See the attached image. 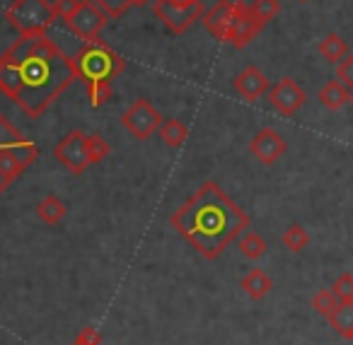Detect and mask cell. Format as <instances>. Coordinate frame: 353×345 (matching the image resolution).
I'll use <instances>...</instances> for the list:
<instances>
[{
	"instance_id": "1",
	"label": "cell",
	"mask_w": 353,
	"mask_h": 345,
	"mask_svg": "<svg viewBox=\"0 0 353 345\" xmlns=\"http://www.w3.org/2000/svg\"><path fill=\"white\" fill-rule=\"evenodd\" d=\"M8 54L17 68L15 104L30 118L44 116L51 104L78 80L73 59L46 34L20 36Z\"/></svg>"
},
{
	"instance_id": "2",
	"label": "cell",
	"mask_w": 353,
	"mask_h": 345,
	"mask_svg": "<svg viewBox=\"0 0 353 345\" xmlns=\"http://www.w3.org/2000/svg\"><path fill=\"white\" fill-rule=\"evenodd\" d=\"M170 224L206 261H216L242 237V232H247L250 218L216 181H206L176 213H172Z\"/></svg>"
},
{
	"instance_id": "3",
	"label": "cell",
	"mask_w": 353,
	"mask_h": 345,
	"mask_svg": "<svg viewBox=\"0 0 353 345\" xmlns=\"http://www.w3.org/2000/svg\"><path fill=\"white\" fill-rule=\"evenodd\" d=\"M73 65H75L78 80H83L85 85L99 83V80L114 83V80L123 73V68H126L121 56L109 44H104L102 39H94V41H90V44H85L83 49L73 56Z\"/></svg>"
},
{
	"instance_id": "4",
	"label": "cell",
	"mask_w": 353,
	"mask_h": 345,
	"mask_svg": "<svg viewBox=\"0 0 353 345\" xmlns=\"http://www.w3.org/2000/svg\"><path fill=\"white\" fill-rule=\"evenodd\" d=\"M6 20L20 36H41L56 22V12L49 0H15L8 6Z\"/></svg>"
},
{
	"instance_id": "5",
	"label": "cell",
	"mask_w": 353,
	"mask_h": 345,
	"mask_svg": "<svg viewBox=\"0 0 353 345\" xmlns=\"http://www.w3.org/2000/svg\"><path fill=\"white\" fill-rule=\"evenodd\" d=\"M162 121H165L162 114L157 112L148 99H136V102L121 114V126L126 128V133H131L136 140H148L152 133L160 131Z\"/></svg>"
},
{
	"instance_id": "6",
	"label": "cell",
	"mask_w": 353,
	"mask_h": 345,
	"mask_svg": "<svg viewBox=\"0 0 353 345\" xmlns=\"http://www.w3.org/2000/svg\"><path fill=\"white\" fill-rule=\"evenodd\" d=\"M65 25L83 44H90V41L99 39V32L107 25V15L94 6L92 0H80L78 10L65 20Z\"/></svg>"
},
{
	"instance_id": "7",
	"label": "cell",
	"mask_w": 353,
	"mask_h": 345,
	"mask_svg": "<svg viewBox=\"0 0 353 345\" xmlns=\"http://www.w3.org/2000/svg\"><path fill=\"white\" fill-rule=\"evenodd\" d=\"M152 12H155V17L172 32V34H184L194 22L201 20L206 10H203L201 0H196L194 6H187V8L170 6L167 0H155V3H152Z\"/></svg>"
},
{
	"instance_id": "8",
	"label": "cell",
	"mask_w": 353,
	"mask_h": 345,
	"mask_svg": "<svg viewBox=\"0 0 353 345\" xmlns=\"http://www.w3.org/2000/svg\"><path fill=\"white\" fill-rule=\"evenodd\" d=\"M85 133L83 131H70L68 136H63L59 140V145L54 147V155L70 174H83L90 167L88 160V145H85Z\"/></svg>"
},
{
	"instance_id": "9",
	"label": "cell",
	"mask_w": 353,
	"mask_h": 345,
	"mask_svg": "<svg viewBox=\"0 0 353 345\" xmlns=\"http://www.w3.org/2000/svg\"><path fill=\"white\" fill-rule=\"evenodd\" d=\"M235 15H237V0H218L211 10L203 12L201 22L208 34H213L218 41L230 44V32H232Z\"/></svg>"
},
{
	"instance_id": "10",
	"label": "cell",
	"mask_w": 353,
	"mask_h": 345,
	"mask_svg": "<svg viewBox=\"0 0 353 345\" xmlns=\"http://www.w3.org/2000/svg\"><path fill=\"white\" fill-rule=\"evenodd\" d=\"M269 102L274 109L283 116H293L305 102H307V92L295 83L293 78H283L269 90Z\"/></svg>"
},
{
	"instance_id": "11",
	"label": "cell",
	"mask_w": 353,
	"mask_h": 345,
	"mask_svg": "<svg viewBox=\"0 0 353 345\" xmlns=\"http://www.w3.org/2000/svg\"><path fill=\"white\" fill-rule=\"evenodd\" d=\"M285 147L288 145H285L283 136L279 131H274V128H261L250 143V152L266 167L276 165L285 155Z\"/></svg>"
},
{
	"instance_id": "12",
	"label": "cell",
	"mask_w": 353,
	"mask_h": 345,
	"mask_svg": "<svg viewBox=\"0 0 353 345\" xmlns=\"http://www.w3.org/2000/svg\"><path fill=\"white\" fill-rule=\"evenodd\" d=\"M261 32V27L256 25V20L252 17L250 6L245 0H237V15L232 22V32H230V46L237 51H242L245 46H250V41L254 39Z\"/></svg>"
},
{
	"instance_id": "13",
	"label": "cell",
	"mask_w": 353,
	"mask_h": 345,
	"mask_svg": "<svg viewBox=\"0 0 353 345\" xmlns=\"http://www.w3.org/2000/svg\"><path fill=\"white\" fill-rule=\"evenodd\" d=\"M232 87H235V92L240 94L245 102H256V99L264 97L271 90L266 75L261 73L256 65H247V68L232 80Z\"/></svg>"
},
{
	"instance_id": "14",
	"label": "cell",
	"mask_w": 353,
	"mask_h": 345,
	"mask_svg": "<svg viewBox=\"0 0 353 345\" xmlns=\"http://www.w3.org/2000/svg\"><path fill=\"white\" fill-rule=\"evenodd\" d=\"M240 287L245 290V295L250 297V300L259 302L269 295L271 287H274V282H271V278L266 275L261 268H252V271L240 280Z\"/></svg>"
},
{
	"instance_id": "15",
	"label": "cell",
	"mask_w": 353,
	"mask_h": 345,
	"mask_svg": "<svg viewBox=\"0 0 353 345\" xmlns=\"http://www.w3.org/2000/svg\"><path fill=\"white\" fill-rule=\"evenodd\" d=\"M319 102H322V107L336 112V109L346 107V102H351V90L343 83H339V80H329V83L319 90Z\"/></svg>"
},
{
	"instance_id": "16",
	"label": "cell",
	"mask_w": 353,
	"mask_h": 345,
	"mask_svg": "<svg viewBox=\"0 0 353 345\" xmlns=\"http://www.w3.org/2000/svg\"><path fill=\"white\" fill-rule=\"evenodd\" d=\"M65 213H68L65 203L54 194L44 196V198L39 200V205H37V218H39L44 224H59L61 220L65 218Z\"/></svg>"
},
{
	"instance_id": "17",
	"label": "cell",
	"mask_w": 353,
	"mask_h": 345,
	"mask_svg": "<svg viewBox=\"0 0 353 345\" xmlns=\"http://www.w3.org/2000/svg\"><path fill=\"white\" fill-rule=\"evenodd\" d=\"M327 319H329V326H332L341 338L351 340V335H353V302H339L336 309H334Z\"/></svg>"
},
{
	"instance_id": "18",
	"label": "cell",
	"mask_w": 353,
	"mask_h": 345,
	"mask_svg": "<svg viewBox=\"0 0 353 345\" xmlns=\"http://www.w3.org/2000/svg\"><path fill=\"white\" fill-rule=\"evenodd\" d=\"M27 169V165L10 150L8 145L0 147V181H6V184H12L22 171Z\"/></svg>"
},
{
	"instance_id": "19",
	"label": "cell",
	"mask_w": 353,
	"mask_h": 345,
	"mask_svg": "<svg viewBox=\"0 0 353 345\" xmlns=\"http://www.w3.org/2000/svg\"><path fill=\"white\" fill-rule=\"evenodd\" d=\"M157 136L162 138V143H165L167 147H182L184 143H187L189 128L184 126L179 118H165L160 131H157Z\"/></svg>"
},
{
	"instance_id": "20",
	"label": "cell",
	"mask_w": 353,
	"mask_h": 345,
	"mask_svg": "<svg viewBox=\"0 0 353 345\" xmlns=\"http://www.w3.org/2000/svg\"><path fill=\"white\" fill-rule=\"evenodd\" d=\"M317 51H319V56H322L324 61H329V63H341L343 59L348 56V44L341 39L339 34H327L322 41H319V46H317Z\"/></svg>"
},
{
	"instance_id": "21",
	"label": "cell",
	"mask_w": 353,
	"mask_h": 345,
	"mask_svg": "<svg viewBox=\"0 0 353 345\" xmlns=\"http://www.w3.org/2000/svg\"><path fill=\"white\" fill-rule=\"evenodd\" d=\"M237 249H240L242 256L250 258V261H259L266 253V242H264V237L256 232H242V237L237 239Z\"/></svg>"
},
{
	"instance_id": "22",
	"label": "cell",
	"mask_w": 353,
	"mask_h": 345,
	"mask_svg": "<svg viewBox=\"0 0 353 345\" xmlns=\"http://www.w3.org/2000/svg\"><path fill=\"white\" fill-rule=\"evenodd\" d=\"M250 12H252V17L256 20V25L264 30L271 20H276V17H279L281 3H279V0H252Z\"/></svg>"
},
{
	"instance_id": "23",
	"label": "cell",
	"mask_w": 353,
	"mask_h": 345,
	"mask_svg": "<svg viewBox=\"0 0 353 345\" xmlns=\"http://www.w3.org/2000/svg\"><path fill=\"white\" fill-rule=\"evenodd\" d=\"M85 145H88L90 165H99V162L107 160L109 152H112V145L107 143V138L99 136V133H90V136L85 138Z\"/></svg>"
},
{
	"instance_id": "24",
	"label": "cell",
	"mask_w": 353,
	"mask_h": 345,
	"mask_svg": "<svg viewBox=\"0 0 353 345\" xmlns=\"http://www.w3.org/2000/svg\"><path fill=\"white\" fill-rule=\"evenodd\" d=\"M281 242H283V247L288 249V251L300 253L310 244V234H307V229H305L303 224H290V227H285Z\"/></svg>"
},
{
	"instance_id": "25",
	"label": "cell",
	"mask_w": 353,
	"mask_h": 345,
	"mask_svg": "<svg viewBox=\"0 0 353 345\" xmlns=\"http://www.w3.org/2000/svg\"><path fill=\"white\" fill-rule=\"evenodd\" d=\"M88 97H90V104L94 109L104 107V104L112 99V83L109 80H99V83H90L88 85Z\"/></svg>"
},
{
	"instance_id": "26",
	"label": "cell",
	"mask_w": 353,
	"mask_h": 345,
	"mask_svg": "<svg viewBox=\"0 0 353 345\" xmlns=\"http://www.w3.org/2000/svg\"><path fill=\"white\" fill-rule=\"evenodd\" d=\"M92 3L107 15V20H119L133 6V0H92Z\"/></svg>"
},
{
	"instance_id": "27",
	"label": "cell",
	"mask_w": 353,
	"mask_h": 345,
	"mask_svg": "<svg viewBox=\"0 0 353 345\" xmlns=\"http://www.w3.org/2000/svg\"><path fill=\"white\" fill-rule=\"evenodd\" d=\"M336 304H339V300L334 297L332 290H319L317 295L312 297V309L317 311V314H322V316L332 314V311L336 309Z\"/></svg>"
},
{
	"instance_id": "28",
	"label": "cell",
	"mask_w": 353,
	"mask_h": 345,
	"mask_svg": "<svg viewBox=\"0 0 353 345\" xmlns=\"http://www.w3.org/2000/svg\"><path fill=\"white\" fill-rule=\"evenodd\" d=\"M332 292L339 302H353V275L351 273H343L334 280Z\"/></svg>"
},
{
	"instance_id": "29",
	"label": "cell",
	"mask_w": 353,
	"mask_h": 345,
	"mask_svg": "<svg viewBox=\"0 0 353 345\" xmlns=\"http://www.w3.org/2000/svg\"><path fill=\"white\" fill-rule=\"evenodd\" d=\"M336 80L343 83L353 92V54H348L346 59L336 65Z\"/></svg>"
},
{
	"instance_id": "30",
	"label": "cell",
	"mask_w": 353,
	"mask_h": 345,
	"mask_svg": "<svg viewBox=\"0 0 353 345\" xmlns=\"http://www.w3.org/2000/svg\"><path fill=\"white\" fill-rule=\"evenodd\" d=\"M70 345H102V335H99V331L94 326H85Z\"/></svg>"
},
{
	"instance_id": "31",
	"label": "cell",
	"mask_w": 353,
	"mask_h": 345,
	"mask_svg": "<svg viewBox=\"0 0 353 345\" xmlns=\"http://www.w3.org/2000/svg\"><path fill=\"white\" fill-rule=\"evenodd\" d=\"M51 6H54L56 17H61V20L65 22L70 15H73L75 10H78L80 0H54V3H51Z\"/></svg>"
},
{
	"instance_id": "32",
	"label": "cell",
	"mask_w": 353,
	"mask_h": 345,
	"mask_svg": "<svg viewBox=\"0 0 353 345\" xmlns=\"http://www.w3.org/2000/svg\"><path fill=\"white\" fill-rule=\"evenodd\" d=\"M170 6H176V8H187V6H194L196 0H167Z\"/></svg>"
},
{
	"instance_id": "33",
	"label": "cell",
	"mask_w": 353,
	"mask_h": 345,
	"mask_svg": "<svg viewBox=\"0 0 353 345\" xmlns=\"http://www.w3.org/2000/svg\"><path fill=\"white\" fill-rule=\"evenodd\" d=\"M148 3H152V0H133V6L136 8H145Z\"/></svg>"
},
{
	"instance_id": "34",
	"label": "cell",
	"mask_w": 353,
	"mask_h": 345,
	"mask_svg": "<svg viewBox=\"0 0 353 345\" xmlns=\"http://www.w3.org/2000/svg\"><path fill=\"white\" fill-rule=\"evenodd\" d=\"M300 3H307V0H300Z\"/></svg>"
},
{
	"instance_id": "35",
	"label": "cell",
	"mask_w": 353,
	"mask_h": 345,
	"mask_svg": "<svg viewBox=\"0 0 353 345\" xmlns=\"http://www.w3.org/2000/svg\"><path fill=\"white\" fill-rule=\"evenodd\" d=\"M351 102H353V92H351Z\"/></svg>"
},
{
	"instance_id": "36",
	"label": "cell",
	"mask_w": 353,
	"mask_h": 345,
	"mask_svg": "<svg viewBox=\"0 0 353 345\" xmlns=\"http://www.w3.org/2000/svg\"><path fill=\"white\" fill-rule=\"evenodd\" d=\"M351 340H353V335H351Z\"/></svg>"
}]
</instances>
